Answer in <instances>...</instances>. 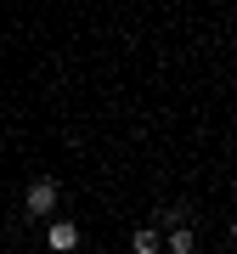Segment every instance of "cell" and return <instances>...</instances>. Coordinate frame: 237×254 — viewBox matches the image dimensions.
I'll return each mask as SVG.
<instances>
[{
  "instance_id": "5b68a950",
  "label": "cell",
  "mask_w": 237,
  "mask_h": 254,
  "mask_svg": "<svg viewBox=\"0 0 237 254\" xmlns=\"http://www.w3.org/2000/svg\"><path fill=\"white\" fill-rule=\"evenodd\" d=\"M232 243H237V226H232Z\"/></svg>"
},
{
  "instance_id": "3957f363",
  "label": "cell",
  "mask_w": 237,
  "mask_h": 254,
  "mask_svg": "<svg viewBox=\"0 0 237 254\" xmlns=\"http://www.w3.org/2000/svg\"><path fill=\"white\" fill-rule=\"evenodd\" d=\"M130 249H136V254H158L164 237H158V226H136V232H130Z\"/></svg>"
},
{
  "instance_id": "6da1fadb",
  "label": "cell",
  "mask_w": 237,
  "mask_h": 254,
  "mask_svg": "<svg viewBox=\"0 0 237 254\" xmlns=\"http://www.w3.org/2000/svg\"><path fill=\"white\" fill-rule=\"evenodd\" d=\"M57 198H62V187H57V181H28V198H23L28 220H46L51 209H57Z\"/></svg>"
},
{
  "instance_id": "7a4b0ae2",
  "label": "cell",
  "mask_w": 237,
  "mask_h": 254,
  "mask_svg": "<svg viewBox=\"0 0 237 254\" xmlns=\"http://www.w3.org/2000/svg\"><path fill=\"white\" fill-rule=\"evenodd\" d=\"M46 243H51L57 254H68V249H79V226H73V220H57V226L46 232Z\"/></svg>"
},
{
  "instance_id": "277c9868",
  "label": "cell",
  "mask_w": 237,
  "mask_h": 254,
  "mask_svg": "<svg viewBox=\"0 0 237 254\" xmlns=\"http://www.w3.org/2000/svg\"><path fill=\"white\" fill-rule=\"evenodd\" d=\"M170 254H198V232H192V226H175L170 232Z\"/></svg>"
}]
</instances>
